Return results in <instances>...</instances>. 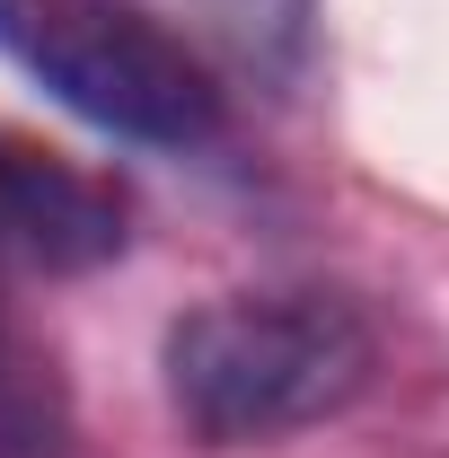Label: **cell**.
<instances>
[{
  "label": "cell",
  "instance_id": "obj_4",
  "mask_svg": "<svg viewBox=\"0 0 449 458\" xmlns=\"http://www.w3.org/2000/svg\"><path fill=\"white\" fill-rule=\"evenodd\" d=\"M185 9H194L238 62H256V71H274V80H291V71L309 62V0H185Z\"/></svg>",
  "mask_w": 449,
  "mask_h": 458
},
{
  "label": "cell",
  "instance_id": "obj_2",
  "mask_svg": "<svg viewBox=\"0 0 449 458\" xmlns=\"http://www.w3.org/2000/svg\"><path fill=\"white\" fill-rule=\"evenodd\" d=\"M0 54L132 150H212L229 132L212 62L141 0H0Z\"/></svg>",
  "mask_w": 449,
  "mask_h": 458
},
{
  "label": "cell",
  "instance_id": "obj_1",
  "mask_svg": "<svg viewBox=\"0 0 449 458\" xmlns=\"http://www.w3.org/2000/svg\"><path fill=\"white\" fill-rule=\"evenodd\" d=\"M379 335L343 291H221L185 309L159 344L176 423L203 450H247L309 432L370 388Z\"/></svg>",
  "mask_w": 449,
  "mask_h": 458
},
{
  "label": "cell",
  "instance_id": "obj_3",
  "mask_svg": "<svg viewBox=\"0 0 449 458\" xmlns=\"http://www.w3.org/2000/svg\"><path fill=\"white\" fill-rule=\"evenodd\" d=\"M123 256V194L0 132V274H97Z\"/></svg>",
  "mask_w": 449,
  "mask_h": 458
}]
</instances>
